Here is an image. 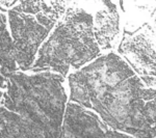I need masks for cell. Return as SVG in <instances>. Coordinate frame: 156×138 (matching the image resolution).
<instances>
[{
	"label": "cell",
	"instance_id": "obj_1",
	"mask_svg": "<svg viewBox=\"0 0 156 138\" xmlns=\"http://www.w3.org/2000/svg\"><path fill=\"white\" fill-rule=\"evenodd\" d=\"M73 103L106 126L134 138L156 137V91L115 53L98 57L69 76Z\"/></svg>",
	"mask_w": 156,
	"mask_h": 138
},
{
	"label": "cell",
	"instance_id": "obj_2",
	"mask_svg": "<svg viewBox=\"0 0 156 138\" xmlns=\"http://www.w3.org/2000/svg\"><path fill=\"white\" fill-rule=\"evenodd\" d=\"M64 77L50 72L14 73L6 79L0 107L36 126L46 138H59L66 112Z\"/></svg>",
	"mask_w": 156,
	"mask_h": 138
},
{
	"label": "cell",
	"instance_id": "obj_3",
	"mask_svg": "<svg viewBox=\"0 0 156 138\" xmlns=\"http://www.w3.org/2000/svg\"><path fill=\"white\" fill-rule=\"evenodd\" d=\"M99 54L92 16L80 7H70L48 41L39 50L36 62L29 70H53L66 77L71 67L79 69Z\"/></svg>",
	"mask_w": 156,
	"mask_h": 138
},
{
	"label": "cell",
	"instance_id": "obj_4",
	"mask_svg": "<svg viewBox=\"0 0 156 138\" xmlns=\"http://www.w3.org/2000/svg\"><path fill=\"white\" fill-rule=\"evenodd\" d=\"M66 11L64 1H21L9 11L16 64L29 70L40 45Z\"/></svg>",
	"mask_w": 156,
	"mask_h": 138
},
{
	"label": "cell",
	"instance_id": "obj_5",
	"mask_svg": "<svg viewBox=\"0 0 156 138\" xmlns=\"http://www.w3.org/2000/svg\"><path fill=\"white\" fill-rule=\"evenodd\" d=\"M59 138H134L104 124L97 114L73 102L67 104Z\"/></svg>",
	"mask_w": 156,
	"mask_h": 138
},
{
	"label": "cell",
	"instance_id": "obj_6",
	"mask_svg": "<svg viewBox=\"0 0 156 138\" xmlns=\"http://www.w3.org/2000/svg\"><path fill=\"white\" fill-rule=\"evenodd\" d=\"M104 9L97 12L93 20V31L100 49L112 47V42L119 33V15L115 5L112 2H104Z\"/></svg>",
	"mask_w": 156,
	"mask_h": 138
},
{
	"label": "cell",
	"instance_id": "obj_7",
	"mask_svg": "<svg viewBox=\"0 0 156 138\" xmlns=\"http://www.w3.org/2000/svg\"><path fill=\"white\" fill-rule=\"evenodd\" d=\"M0 138H46L39 129L18 114L0 107Z\"/></svg>",
	"mask_w": 156,
	"mask_h": 138
},
{
	"label": "cell",
	"instance_id": "obj_8",
	"mask_svg": "<svg viewBox=\"0 0 156 138\" xmlns=\"http://www.w3.org/2000/svg\"><path fill=\"white\" fill-rule=\"evenodd\" d=\"M17 69L12 40L6 28V18L0 12V75L7 79Z\"/></svg>",
	"mask_w": 156,
	"mask_h": 138
},
{
	"label": "cell",
	"instance_id": "obj_9",
	"mask_svg": "<svg viewBox=\"0 0 156 138\" xmlns=\"http://www.w3.org/2000/svg\"><path fill=\"white\" fill-rule=\"evenodd\" d=\"M18 2L17 1H0V9H12L15 5H17Z\"/></svg>",
	"mask_w": 156,
	"mask_h": 138
},
{
	"label": "cell",
	"instance_id": "obj_10",
	"mask_svg": "<svg viewBox=\"0 0 156 138\" xmlns=\"http://www.w3.org/2000/svg\"><path fill=\"white\" fill-rule=\"evenodd\" d=\"M0 84L2 85L3 88H6V79H4L3 77H1V75H0Z\"/></svg>",
	"mask_w": 156,
	"mask_h": 138
},
{
	"label": "cell",
	"instance_id": "obj_11",
	"mask_svg": "<svg viewBox=\"0 0 156 138\" xmlns=\"http://www.w3.org/2000/svg\"><path fill=\"white\" fill-rule=\"evenodd\" d=\"M2 89H3V87L0 84V100H1V98H2Z\"/></svg>",
	"mask_w": 156,
	"mask_h": 138
},
{
	"label": "cell",
	"instance_id": "obj_12",
	"mask_svg": "<svg viewBox=\"0 0 156 138\" xmlns=\"http://www.w3.org/2000/svg\"><path fill=\"white\" fill-rule=\"evenodd\" d=\"M155 138H156V137H155Z\"/></svg>",
	"mask_w": 156,
	"mask_h": 138
}]
</instances>
